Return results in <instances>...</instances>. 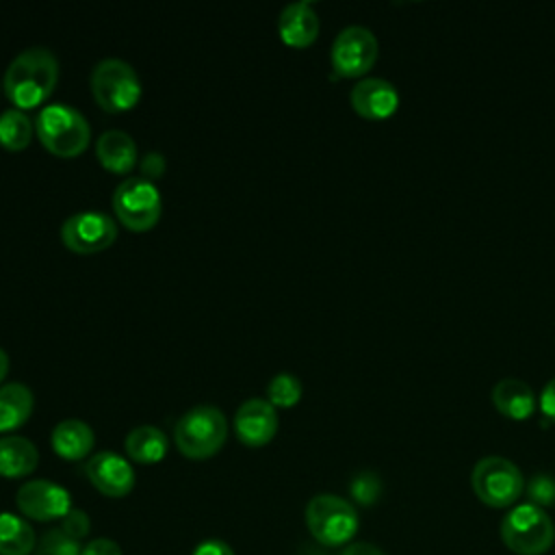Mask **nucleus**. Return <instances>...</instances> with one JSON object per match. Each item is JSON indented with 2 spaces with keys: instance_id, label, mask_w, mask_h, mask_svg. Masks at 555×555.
Listing matches in <instances>:
<instances>
[{
  "instance_id": "f8f14e48",
  "label": "nucleus",
  "mask_w": 555,
  "mask_h": 555,
  "mask_svg": "<svg viewBox=\"0 0 555 555\" xmlns=\"http://www.w3.org/2000/svg\"><path fill=\"white\" fill-rule=\"evenodd\" d=\"M85 473L93 488L104 496H126L134 488V470L130 462L115 451H100L89 457Z\"/></svg>"
},
{
  "instance_id": "a211bd4d",
  "label": "nucleus",
  "mask_w": 555,
  "mask_h": 555,
  "mask_svg": "<svg viewBox=\"0 0 555 555\" xmlns=\"http://www.w3.org/2000/svg\"><path fill=\"white\" fill-rule=\"evenodd\" d=\"M50 442H52V449L59 457L76 462V460H82L91 453L95 436H93V429L85 421L65 418V421L54 425Z\"/></svg>"
},
{
  "instance_id": "20e7f679",
  "label": "nucleus",
  "mask_w": 555,
  "mask_h": 555,
  "mask_svg": "<svg viewBox=\"0 0 555 555\" xmlns=\"http://www.w3.org/2000/svg\"><path fill=\"white\" fill-rule=\"evenodd\" d=\"M501 540L516 555H542L555 542V525L542 507L520 503L501 520Z\"/></svg>"
},
{
  "instance_id": "473e14b6",
  "label": "nucleus",
  "mask_w": 555,
  "mask_h": 555,
  "mask_svg": "<svg viewBox=\"0 0 555 555\" xmlns=\"http://www.w3.org/2000/svg\"><path fill=\"white\" fill-rule=\"evenodd\" d=\"M340 555H386L382 548H377L375 544H369V542H356V544H349L343 548Z\"/></svg>"
},
{
  "instance_id": "0eeeda50",
  "label": "nucleus",
  "mask_w": 555,
  "mask_h": 555,
  "mask_svg": "<svg viewBox=\"0 0 555 555\" xmlns=\"http://www.w3.org/2000/svg\"><path fill=\"white\" fill-rule=\"evenodd\" d=\"M473 492L488 507H509L518 501L525 490V479L520 468L501 455L481 457L470 473Z\"/></svg>"
},
{
  "instance_id": "5701e85b",
  "label": "nucleus",
  "mask_w": 555,
  "mask_h": 555,
  "mask_svg": "<svg viewBox=\"0 0 555 555\" xmlns=\"http://www.w3.org/2000/svg\"><path fill=\"white\" fill-rule=\"evenodd\" d=\"M33 121L20 108H7L0 113V145L9 152H20L28 147L33 139Z\"/></svg>"
},
{
  "instance_id": "72a5a7b5",
  "label": "nucleus",
  "mask_w": 555,
  "mask_h": 555,
  "mask_svg": "<svg viewBox=\"0 0 555 555\" xmlns=\"http://www.w3.org/2000/svg\"><path fill=\"white\" fill-rule=\"evenodd\" d=\"M7 373H9V356H7V351L0 347V382L7 377Z\"/></svg>"
},
{
  "instance_id": "1a4fd4ad",
  "label": "nucleus",
  "mask_w": 555,
  "mask_h": 555,
  "mask_svg": "<svg viewBox=\"0 0 555 555\" xmlns=\"http://www.w3.org/2000/svg\"><path fill=\"white\" fill-rule=\"evenodd\" d=\"M379 43L371 28L362 24L345 26L332 41L330 59L338 76H364L377 61Z\"/></svg>"
},
{
  "instance_id": "ddd939ff",
  "label": "nucleus",
  "mask_w": 555,
  "mask_h": 555,
  "mask_svg": "<svg viewBox=\"0 0 555 555\" xmlns=\"http://www.w3.org/2000/svg\"><path fill=\"white\" fill-rule=\"evenodd\" d=\"M278 412L269 399L251 397L245 399L234 414V431L236 438L245 447H262L273 440L278 431Z\"/></svg>"
},
{
  "instance_id": "cd10ccee",
  "label": "nucleus",
  "mask_w": 555,
  "mask_h": 555,
  "mask_svg": "<svg viewBox=\"0 0 555 555\" xmlns=\"http://www.w3.org/2000/svg\"><path fill=\"white\" fill-rule=\"evenodd\" d=\"M61 522V529L74 540H80L89 533V516L82 509H69V514Z\"/></svg>"
},
{
  "instance_id": "6e6552de",
  "label": "nucleus",
  "mask_w": 555,
  "mask_h": 555,
  "mask_svg": "<svg viewBox=\"0 0 555 555\" xmlns=\"http://www.w3.org/2000/svg\"><path fill=\"white\" fill-rule=\"evenodd\" d=\"M113 210L121 225L132 232L152 230L163 212V197L154 182L130 176L113 191Z\"/></svg>"
},
{
  "instance_id": "6ab92c4d",
  "label": "nucleus",
  "mask_w": 555,
  "mask_h": 555,
  "mask_svg": "<svg viewBox=\"0 0 555 555\" xmlns=\"http://www.w3.org/2000/svg\"><path fill=\"white\" fill-rule=\"evenodd\" d=\"M39 464L37 447L24 436H0V475L9 479L30 475Z\"/></svg>"
},
{
  "instance_id": "412c9836",
  "label": "nucleus",
  "mask_w": 555,
  "mask_h": 555,
  "mask_svg": "<svg viewBox=\"0 0 555 555\" xmlns=\"http://www.w3.org/2000/svg\"><path fill=\"white\" fill-rule=\"evenodd\" d=\"M124 449L139 464H156L167 453V436L154 425H139L128 431Z\"/></svg>"
},
{
  "instance_id": "bb28decb",
  "label": "nucleus",
  "mask_w": 555,
  "mask_h": 555,
  "mask_svg": "<svg viewBox=\"0 0 555 555\" xmlns=\"http://www.w3.org/2000/svg\"><path fill=\"white\" fill-rule=\"evenodd\" d=\"M379 492H382V483H379V479H377L375 473H369V470H366V473H360V475H356L353 481H351V496H353L358 503H362V505L375 503L377 496H379Z\"/></svg>"
},
{
  "instance_id": "9d476101",
  "label": "nucleus",
  "mask_w": 555,
  "mask_h": 555,
  "mask_svg": "<svg viewBox=\"0 0 555 555\" xmlns=\"http://www.w3.org/2000/svg\"><path fill=\"white\" fill-rule=\"evenodd\" d=\"M117 238V223L100 210H80L69 215L61 225V241L76 254H98Z\"/></svg>"
},
{
  "instance_id": "4468645a",
  "label": "nucleus",
  "mask_w": 555,
  "mask_h": 555,
  "mask_svg": "<svg viewBox=\"0 0 555 555\" xmlns=\"http://www.w3.org/2000/svg\"><path fill=\"white\" fill-rule=\"evenodd\" d=\"M349 102L353 111L364 119H386L399 106V91L386 78L366 76L351 87Z\"/></svg>"
},
{
  "instance_id": "423d86ee",
  "label": "nucleus",
  "mask_w": 555,
  "mask_h": 555,
  "mask_svg": "<svg viewBox=\"0 0 555 555\" xmlns=\"http://www.w3.org/2000/svg\"><path fill=\"white\" fill-rule=\"evenodd\" d=\"M356 507L336 494H317L306 505V525L323 546H343L358 531Z\"/></svg>"
},
{
  "instance_id": "2f4dec72",
  "label": "nucleus",
  "mask_w": 555,
  "mask_h": 555,
  "mask_svg": "<svg viewBox=\"0 0 555 555\" xmlns=\"http://www.w3.org/2000/svg\"><path fill=\"white\" fill-rule=\"evenodd\" d=\"M193 555H234V551L221 540H206V542L197 544Z\"/></svg>"
},
{
  "instance_id": "aec40b11",
  "label": "nucleus",
  "mask_w": 555,
  "mask_h": 555,
  "mask_svg": "<svg viewBox=\"0 0 555 555\" xmlns=\"http://www.w3.org/2000/svg\"><path fill=\"white\" fill-rule=\"evenodd\" d=\"M35 408L33 390L22 382L0 386V434L22 427Z\"/></svg>"
},
{
  "instance_id": "7c9ffc66",
  "label": "nucleus",
  "mask_w": 555,
  "mask_h": 555,
  "mask_svg": "<svg viewBox=\"0 0 555 555\" xmlns=\"http://www.w3.org/2000/svg\"><path fill=\"white\" fill-rule=\"evenodd\" d=\"M540 412L555 423V377L548 379L540 392Z\"/></svg>"
},
{
  "instance_id": "f03ea898",
  "label": "nucleus",
  "mask_w": 555,
  "mask_h": 555,
  "mask_svg": "<svg viewBox=\"0 0 555 555\" xmlns=\"http://www.w3.org/2000/svg\"><path fill=\"white\" fill-rule=\"evenodd\" d=\"M35 132L41 145L61 158L82 154L91 141V126L87 117L65 102L46 104L35 119Z\"/></svg>"
},
{
  "instance_id": "4be33fe9",
  "label": "nucleus",
  "mask_w": 555,
  "mask_h": 555,
  "mask_svg": "<svg viewBox=\"0 0 555 555\" xmlns=\"http://www.w3.org/2000/svg\"><path fill=\"white\" fill-rule=\"evenodd\" d=\"M33 548V527L22 516L0 512V555H28Z\"/></svg>"
},
{
  "instance_id": "7ed1b4c3",
  "label": "nucleus",
  "mask_w": 555,
  "mask_h": 555,
  "mask_svg": "<svg viewBox=\"0 0 555 555\" xmlns=\"http://www.w3.org/2000/svg\"><path fill=\"white\" fill-rule=\"evenodd\" d=\"M228 438V418L217 405H195L186 410L173 427V440L182 455L191 460L212 457Z\"/></svg>"
},
{
  "instance_id": "a878e982",
  "label": "nucleus",
  "mask_w": 555,
  "mask_h": 555,
  "mask_svg": "<svg viewBox=\"0 0 555 555\" xmlns=\"http://www.w3.org/2000/svg\"><path fill=\"white\" fill-rule=\"evenodd\" d=\"M527 496L538 507L555 505V479L551 475H533L527 483Z\"/></svg>"
},
{
  "instance_id": "39448f33",
  "label": "nucleus",
  "mask_w": 555,
  "mask_h": 555,
  "mask_svg": "<svg viewBox=\"0 0 555 555\" xmlns=\"http://www.w3.org/2000/svg\"><path fill=\"white\" fill-rule=\"evenodd\" d=\"M89 87L100 108L108 113L130 111L141 100L143 91L137 69L128 61L113 56L93 65Z\"/></svg>"
},
{
  "instance_id": "c756f323",
  "label": "nucleus",
  "mask_w": 555,
  "mask_h": 555,
  "mask_svg": "<svg viewBox=\"0 0 555 555\" xmlns=\"http://www.w3.org/2000/svg\"><path fill=\"white\" fill-rule=\"evenodd\" d=\"M80 555H121V548L108 538H95L82 548Z\"/></svg>"
},
{
  "instance_id": "2eb2a0df",
  "label": "nucleus",
  "mask_w": 555,
  "mask_h": 555,
  "mask_svg": "<svg viewBox=\"0 0 555 555\" xmlns=\"http://www.w3.org/2000/svg\"><path fill=\"white\" fill-rule=\"evenodd\" d=\"M321 20L308 0L286 4L278 17L280 39L291 48H306L319 37Z\"/></svg>"
},
{
  "instance_id": "c85d7f7f",
  "label": "nucleus",
  "mask_w": 555,
  "mask_h": 555,
  "mask_svg": "<svg viewBox=\"0 0 555 555\" xmlns=\"http://www.w3.org/2000/svg\"><path fill=\"white\" fill-rule=\"evenodd\" d=\"M165 156L160 152H147L141 156L139 160V169H141V178L154 182L156 178H160L165 173Z\"/></svg>"
},
{
  "instance_id": "f257e3e1",
  "label": "nucleus",
  "mask_w": 555,
  "mask_h": 555,
  "mask_svg": "<svg viewBox=\"0 0 555 555\" xmlns=\"http://www.w3.org/2000/svg\"><path fill=\"white\" fill-rule=\"evenodd\" d=\"M59 82V61L52 50L33 46L22 50L4 72V93L15 108H35L43 104Z\"/></svg>"
},
{
  "instance_id": "f3484780",
  "label": "nucleus",
  "mask_w": 555,
  "mask_h": 555,
  "mask_svg": "<svg viewBox=\"0 0 555 555\" xmlns=\"http://www.w3.org/2000/svg\"><path fill=\"white\" fill-rule=\"evenodd\" d=\"M95 156L104 169L113 173H128L137 165V143L124 130H106L95 141Z\"/></svg>"
},
{
  "instance_id": "dca6fc26",
  "label": "nucleus",
  "mask_w": 555,
  "mask_h": 555,
  "mask_svg": "<svg viewBox=\"0 0 555 555\" xmlns=\"http://www.w3.org/2000/svg\"><path fill=\"white\" fill-rule=\"evenodd\" d=\"M492 403L503 416L512 421L529 418L538 405L531 386L518 377L499 379L492 388Z\"/></svg>"
},
{
  "instance_id": "393cba45",
  "label": "nucleus",
  "mask_w": 555,
  "mask_h": 555,
  "mask_svg": "<svg viewBox=\"0 0 555 555\" xmlns=\"http://www.w3.org/2000/svg\"><path fill=\"white\" fill-rule=\"evenodd\" d=\"M78 540L67 535L63 529H50L35 546V555H80Z\"/></svg>"
},
{
  "instance_id": "b1692460",
  "label": "nucleus",
  "mask_w": 555,
  "mask_h": 555,
  "mask_svg": "<svg viewBox=\"0 0 555 555\" xmlns=\"http://www.w3.org/2000/svg\"><path fill=\"white\" fill-rule=\"evenodd\" d=\"M301 382L293 373H278L267 386V399L275 408H293L301 399Z\"/></svg>"
},
{
  "instance_id": "9b49d317",
  "label": "nucleus",
  "mask_w": 555,
  "mask_h": 555,
  "mask_svg": "<svg viewBox=\"0 0 555 555\" xmlns=\"http://www.w3.org/2000/svg\"><path fill=\"white\" fill-rule=\"evenodd\" d=\"M15 503L17 509L33 520H63L69 509H72V499L69 492L48 479H33L26 481L24 486H20L17 494H15Z\"/></svg>"
}]
</instances>
